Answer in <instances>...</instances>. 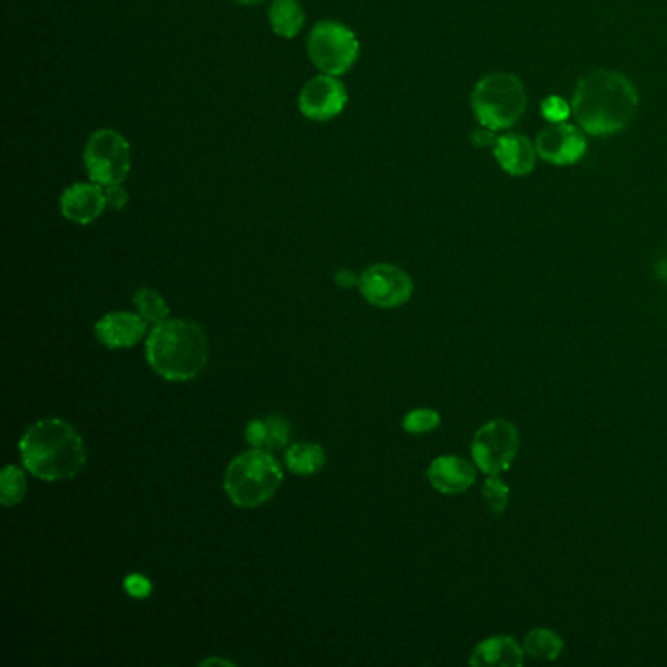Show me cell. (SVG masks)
<instances>
[{
    "label": "cell",
    "mask_w": 667,
    "mask_h": 667,
    "mask_svg": "<svg viewBox=\"0 0 667 667\" xmlns=\"http://www.w3.org/2000/svg\"><path fill=\"white\" fill-rule=\"evenodd\" d=\"M639 110V90L619 71L595 69L578 81L571 116L588 136H615L629 127Z\"/></svg>",
    "instance_id": "1"
},
{
    "label": "cell",
    "mask_w": 667,
    "mask_h": 667,
    "mask_svg": "<svg viewBox=\"0 0 667 667\" xmlns=\"http://www.w3.org/2000/svg\"><path fill=\"white\" fill-rule=\"evenodd\" d=\"M20 455L26 470L46 482L73 478L87 460L83 439L61 419H44L29 427L20 441Z\"/></svg>",
    "instance_id": "2"
},
{
    "label": "cell",
    "mask_w": 667,
    "mask_h": 667,
    "mask_svg": "<svg viewBox=\"0 0 667 667\" xmlns=\"http://www.w3.org/2000/svg\"><path fill=\"white\" fill-rule=\"evenodd\" d=\"M147 360L159 376L186 382L202 372L208 362V341L190 321L166 320L147 338Z\"/></svg>",
    "instance_id": "3"
},
{
    "label": "cell",
    "mask_w": 667,
    "mask_h": 667,
    "mask_svg": "<svg viewBox=\"0 0 667 667\" xmlns=\"http://www.w3.org/2000/svg\"><path fill=\"white\" fill-rule=\"evenodd\" d=\"M470 104L480 126L511 129L527 112V90L512 73H490L475 83Z\"/></svg>",
    "instance_id": "4"
},
{
    "label": "cell",
    "mask_w": 667,
    "mask_h": 667,
    "mask_svg": "<svg viewBox=\"0 0 667 667\" xmlns=\"http://www.w3.org/2000/svg\"><path fill=\"white\" fill-rule=\"evenodd\" d=\"M281 484V465L264 448H252L237 456L225 472V492L235 505L245 509L269 502Z\"/></svg>",
    "instance_id": "5"
},
{
    "label": "cell",
    "mask_w": 667,
    "mask_h": 667,
    "mask_svg": "<svg viewBox=\"0 0 667 667\" xmlns=\"http://www.w3.org/2000/svg\"><path fill=\"white\" fill-rule=\"evenodd\" d=\"M360 53V44L353 29L333 20L316 24L308 38V55L325 75L338 77L350 71Z\"/></svg>",
    "instance_id": "6"
},
{
    "label": "cell",
    "mask_w": 667,
    "mask_h": 667,
    "mask_svg": "<svg viewBox=\"0 0 667 667\" xmlns=\"http://www.w3.org/2000/svg\"><path fill=\"white\" fill-rule=\"evenodd\" d=\"M85 166L92 183L122 184L132 166V151L126 137L114 129H98L85 147Z\"/></svg>",
    "instance_id": "7"
},
{
    "label": "cell",
    "mask_w": 667,
    "mask_h": 667,
    "mask_svg": "<svg viewBox=\"0 0 667 667\" xmlns=\"http://www.w3.org/2000/svg\"><path fill=\"white\" fill-rule=\"evenodd\" d=\"M519 429L507 419H492L475 431L472 439L474 465L487 475L503 474L511 468L519 453Z\"/></svg>",
    "instance_id": "8"
},
{
    "label": "cell",
    "mask_w": 667,
    "mask_h": 667,
    "mask_svg": "<svg viewBox=\"0 0 667 667\" xmlns=\"http://www.w3.org/2000/svg\"><path fill=\"white\" fill-rule=\"evenodd\" d=\"M358 288L372 306L382 310H394L409 301L413 294V282L409 274L396 264L382 262L360 274Z\"/></svg>",
    "instance_id": "9"
},
{
    "label": "cell",
    "mask_w": 667,
    "mask_h": 667,
    "mask_svg": "<svg viewBox=\"0 0 667 667\" xmlns=\"http://www.w3.org/2000/svg\"><path fill=\"white\" fill-rule=\"evenodd\" d=\"M588 134L570 122L548 124L534 137L539 159L556 166H570L580 163L588 153Z\"/></svg>",
    "instance_id": "10"
},
{
    "label": "cell",
    "mask_w": 667,
    "mask_h": 667,
    "mask_svg": "<svg viewBox=\"0 0 667 667\" xmlns=\"http://www.w3.org/2000/svg\"><path fill=\"white\" fill-rule=\"evenodd\" d=\"M301 114L313 122H328L337 118L347 107V88L333 75L313 77L304 85L300 92Z\"/></svg>",
    "instance_id": "11"
},
{
    "label": "cell",
    "mask_w": 667,
    "mask_h": 667,
    "mask_svg": "<svg viewBox=\"0 0 667 667\" xmlns=\"http://www.w3.org/2000/svg\"><path fill=\"white\" fill-rule=\"evenodd\" d=\"M104 186L98 183H77L69 186L61 196V213L69 222L87 225L98 220L107 210Z\"/></svg>",
    "instance_id": "12"
},
{
    "label": "cell",
    "mask_w": 667,
    "mask_h": 667,
    "mask_svg": "<svg viewBox=\"0 0 667 667\" xmlns=\"http://www.w3.org/2000/svg\"><path fill=\"white\" fill-rule=\"evenodd\" d=\"M427 478L441 494H465L475 484V468L460 456H439L429 466Z\"/></svg>",
    "instance_id": "13"
},
{
    "label": "cell",
    "mask_w": 667,
    "mask_h": 667,
    "mask_svg": "<svg viewBox=\"0 0 667 667\" xmlns=\"http://www.w3.org/2000/svg\"><path fill=\"white\" fill-rule=\"evenodd\" d=\"M494 156L495 161L509 176L531 174L539 161L534 141L515 132L503 134L495 139Z\"/></svg>",
    "instance_id": "14"
},
{
    "label": "cell",
    "mask_w": 667,
    "mask_h": 667,
    "mask_svg": "<svg viewBox=\"0 0 667 667\" xmlns=\"http://www.w3.org/2000/svg\"><path fill=\"white\" fill-rule=\"evenodd\" d=\"M98 341L110 348H126L137 345L146 335V320L136 313L118 311L108 313L95 328Z\"/></svg>",
    "instance_id": "15"
},
{
    "label": "cell",
    "mask_w": 667,
    "mask_h": 667,
    "mask_svg": "<svg viewBox=\"0 0 667 667\" xmlns=\"http://www.w3.org/2000/svg\"><path fill=\"white\" fill-rule=\"evenodd\" d=\"M524 659V649L511 637H492L475 646L470 664L480 667H519Z\"/></svg>",
    "instance_id": "16"
},
{
    "label": "cell",
    "mask_w": 667,
    "mask_h": 667,
    "mask_svg": "<svg viewBox=\"0 0 667 667\" xmlns=\"http://www.w3.org/2000/svg\"><path fill=\"white\" fill-rule=\"evenodd\" d=\"M269 18H271V26L276 36L292 39L298 36V32L306 22V14L298 0H274Z\"/></svg>",
    "instance_id": "17"
},
{
    "label": "cell",
    "mask_w": 667,
    "mask_h": 667,
    "mask_svg": "<svg viewBox=\"0 0 667 667\" xmlns=\"http://www.w3.org/2000/svg\"><path fill=\"white\" fill-rule=\"evenodd\" d=\"M522 649H524V654L531 658L552 662V659L560 658L564 640L554 630L532 629L531 632H527Z\"/></svg>",
    "instance_id": "18"
},
{
    "label": "cell",
    "mask_w": 667,
    "mask_h": 667,
    "mask_svg": "<svg viewBox=\"0 0 667 667\" xmlns=\"http://www.w3.org/2000/svg\"><path fill=\"white\" fill-rule=\"evenodd\" d=\"M286 465L294 474L310 475L320 472L325 465V453L320 445L300 443L288 448Z\"/></svg>",
    "instance_id": "19"
},
{
    "label": "cell",
    "mask_w": 667,
    "mask_h": 667,
    "mask_svg": "<svg viewBox=\"0 0 667 667\" xmlns=\"http://www.w3.org/2000/svg\"><path fill=\"white\" fill-rule=\"evenodd\" d=\"M28 492V482L24 472L16 466H7L0 474V502L4 507H12L24 499Z\"/></svg>",
    "instance_id": "20"
},
{
    "label": "cell",
    "mask_w": 667,
    "mask_h": 667,
    "mask_svg": "<svg viewBox=\"0 0 667 667\" xmlns=\"http://www.w3.org/2000/svg\"><path fill=\"white\" fill-rule=\"evenodd\" d=\"M134 301H136L139 316L144 320L149 321V323H153V325H159V323H163L169 318V306L163 300V296L157 291L141 288V291H137Z\"/></svg>",
    "instance_id": "21"
},
{
    "label": "cell",
    "mask_w": 667,
    "mask_h": 667,
    "mask_svg": "<svg viewBox=\"0 0 667 667\" xmlns=\"http://www.w3.org/2000/svg\"><path fill=\"white\" fill-rule=\"evenodd\" d=\"M482 494L490 512L495 517H502L509 505V485L503 482L502 474L487 475Z\"/></svg>",
    "instance_id": "22"
},
{
    "label": "cell",
    "mask_w": 667,
    "mask_h": 667,
    "mask_svg": "<svg viewBox=\"0 0 667 667\" xmlns=\"http://www.w3.org/2000/svg\"><path fill=\"white\" fill-rule=\"evenodd\" d=\"M439 425H441V416L435 409H427V407L409 411L404 419V429L411 435H425V433L435 431Z\"/></svg>",
    "instance_id": "23"
},
{
    "label": "cell",
    "mask_w": 667,
    "mask_h": 667,
    "mask_svg": "<svg viewBox=\"0 0 667 667\" xmlns=\"http://www.w3.org/2000/svg\"><path fill=\"white\" fill-rule=\"evenodd\" d=\"M267 450H274L288 443L291 439V423L281 416L267 417Z\"/></svg>",
    "instance_id": "24"
},
{
    "label": "cell",
    "mask_w": 667,
    "mask_h": 667,
    "mask_svg": "<svg viewBox=\"0 0 667 667\" xmlns=\"http://www.w3.org/2000/svg\"><path fill=\"white\" fill-rule=\"evenodd\" d=\"M542 118L548 122V124H560V122H568V118L571 116V104L566 98L556 97L551 95L548 98H544L541 104Z\"/></svg>",
    "instance_id": "25"
},
{
    "label": "cell",
    "mask_w": 667,
    "mask_h": 667,
    "mask_svg": "<svg viewBox=\"0 0 667 667\" xmlns=\"http://www.w3.org/2000/svg\"><path fill=\"white\" fill-rule=\"evenodd\" d=\"M124 588L127 593L136 600H146L147 595L151 593V581L147 580L146 576H139V573H132L127 576V580L124 581Z\"/></svg>",
    "instance_id": "26"
},
{
    "label": "cell",
    "mask_w": 667,
    "mask_h": 667,
    "mask_svg": "<svg viewBox=\"0 0 667 667\" xmlns=\"http://www.w3.org/2000/svg\"><path fill=\"white\" fill-rule=\"evenodd\" d=\"M247 441L252 448H264L267 450V421L264 419H252L247 425Z\"/></svg>",
    "instance_id": "27"
},
{
    "label": "cell",
    "mask_w": 667,
    "mask_h": 667,
    "mask_svg": "<svg viewBox=\"0 0 667 667\" xmlns=\"http://www.w3.org/2000/svg\"><path fill=\"white\" fill-rule=\"evenodd\" d=\"M104 193H107L108 206H112L114 210H122L127 203V194L120 184H110L104 186Z\"/></svg>",
    "instance_id": "28"
},
{
    "label": "cell",
    "mask_w": 667,
    "mask_h": 667,
    "mask_svg": "<svg viewBox=\"0 0 667 667\" xmlns=\"http://www.w3.org/2000/svg\"><path fill=\"white\" fill-rule=\"evenodd\" d=\"M494 134V129H490V127H478L474 134H472V141H474V146L478 147H494L495 139H497Z\"/></svg>",
    "instance_id": "29"
},
{
    "label": "cell",
    "mask_w": 667,
    "mask_h": 667,
    "mask_svg": "<svg viewBox=\"0 0 667 667\" xmlns=\"http://www.w3.org/2000/svg\"><path fill=\"white\" fill-rule=\"evenodd\" d=\"M358 281L360 279H358L357 274L350 271H338L337 276H335V282H337L341 288H350V286L358 284Z\"/></svg>",
    "instance_id": "30"
},
{
    "label": "cell",
    "mask_w": 667,
    "mask_h": 667,
    "mask_svg": "<svg viewBox=\"0 0 667 667\" xmlns=\"http://www.w3.org/2000/svg\"><path fill=\"white\" fill-rule=\"evenodd\" d=\"M656 274H658L659 281L667 282V257H664V259L656 264Z\"/></svg>",
    "instance_id": "31"
},
{
    "label": "cell",
    "mask_w": 667,
    "mask_h": 667,
    "mask_svg": "<svg viewBox=\"0 0 667 667\" xmlns=\"http://www.w3.org/2000/svg\"><path fill=\"white\" fill-rule=\"evenodd\" d=\"M212 664H220V666H233L232 662H225V659L213 658L202 662V666H212Z\"/></svg>",
    "instance_id": "32"
},
{
    "label": "cell",
    "mask_w": 667,
    "mask_h": 667,
    "mask_svg": "<svg viewBox=\"0 0 667 667\" xmlns=\"http://www.w3.org/2000/svg\"><path fill=\"white\" fill-rule=\"evenodd\" d=\"M233 2H239V4H257L261 0H233Z\"/></svg>",
    "instance_id": "33"
}]
</instances>
